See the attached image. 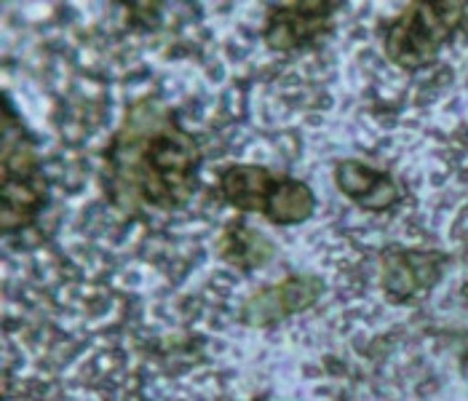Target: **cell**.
<instances>
[{
    "label": "cell",
    "mask_w": 468,
    "mask_h": 401,
    "mask_svg": "<svg viewBox=\"0 0 468 401\" xmlns=\"http://www.w3.org/2000/svg\"><path fill=\"white\" fill-rule=\"evenodd\" d=\"M279 174L262 166H230L222 174V193L228 204L244 212H265Z\"/></svg>",
    "instance_id": "cell-7"
},
{
    "label": "cell",
    "mask_w": 468,
    "mask_h": 401,
    "mask_svg": "<svg viewBox=\"0 0 468 401\" xmlns=\"http://www.w3.org/2000/svg\"><path fill=\"white\" fill-rule=\"evenodd\" d=\"M314 209H316V198L308 185L289 180V177H279L265 215L279 225H297V222H305L311 217Z\"/></svg>",
    "instance_id": "cell-8"
},
{
    "label": "cell",
    "mask_w": 468,
    "mask_h": 401,
    "mask_svg": "<svg viewBox=\"0 0 468 401\" xmlns=\"http://www.w3.org/2000/svg\"><path fill=\"white\" fill-rule=\"evenodd\" d=\"M198 147L177 118L147 100L132 108L110 150L112 183L121 201L172 209L185 204L198 183Z\"/></svg>",
    "instance_id": "cell-1"
},
{
    "label": "cell",
    "mask_w": 468,
    "mask_h": 401,
    "mask_svg": "<svg viewBox=\"0 0 468 401\" xmlns=\"http://www.w3.org/2000/svg\"><path fill=\"white\" fill-rule=\"evenodd\" d=\"M322 294V281L314 276H292L287 281L260 290L244 305V322L252 327H268L292 313L308 308Z\"/></svg>",
    "instance_id": "cell-4"
},
{
    "label": "cell",
    "mask_w": 468,
    "mask_h": 401,
    "mask_svg": "<svg viewBox=\"0 0 468 401\" xmlns=\"http://www.w3.org/2000/svg\"><path fill=\"white\" fill-rule=\"evenodd\" d=\"M463 16V3H412L386 36V54L407 70L429 65Z\"/></svg>",
    "instance_id": "cell-3"
},
{
    "label": "cell",
    "mask_w": 468,
    "mask_h": 401,
    "mask_svg": "<svg viewBox=\"0 0 468 401\" xmlns=\"http://www.w3.org/2000/svg\"><path fill=\"white\" fill-rule=\"evenodd\" d=\"M335 183L364 209H388L399 195L397 185L388 174L359 161H340L335 169Z\"/></svg>",
    "instance_id": "cell-6"
},
{
    "label": "cell",
    "mask_w": 468,
    "mask_h": 401,
    "mask_svg": "<svg viewBox=\"0 0 468 401\" xmlns=\"http://www.w3.org/2000/svg\"><path fill=\"white\" fill-rule=\"evenodd\" d=\"M46 201V180L37 169L36 147L19 121L3 112V230L33 222Z\"/></svg>",
    "instance_id": "cell-2"
},
{
    "label": "cell",
    "mask_w": 468,
    "mask_h": 401,
    "mask_svg": "<svg viewBox=\"0 0 468 401\" xmlns=\"http://www.w3.org/2000/svg\"><path fill=\"white\" fill-rule=\"evenodd\" d=\"M335 3H282L273 8L265 40L268 46L289 51L297 48L300 43L316 37L319 30H324L329 22Z\"/></svg>",
    "instance_id": "cell-5"
}]
</instances>
